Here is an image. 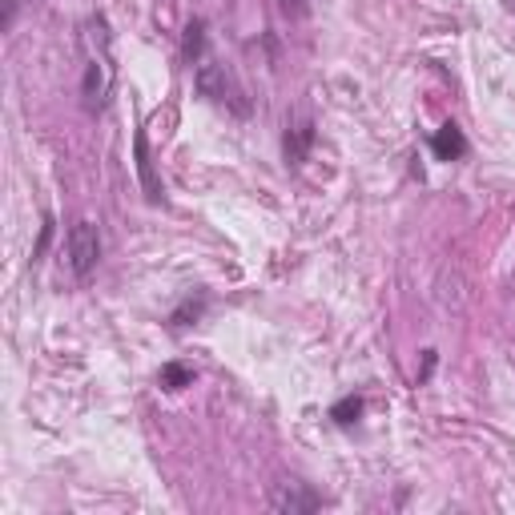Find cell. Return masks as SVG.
Instances as JSON below:
<instances>
[{
	"label": "cell",
	"instance_id": "obj_1",
	"mask_svg": "<svg viewBox=\"0 0 515 515\" xmlns=\"http://www.w3.org/2000/svg\"><path fill=\"white\" fill-rule=\"evenodd\" d=\"M193 89H198V97H206V101L225 105V109L238 113V117H249L246 89L233 80V72L225 69V64H217V61H209V56H206V61L193 69Z\"/></svg>",
	"mask_w": 515,
	"mask_h": 515
},
{
	"label": "cell",
	"instance_id": "obj_2",
	"mask_svg": "<svg viewBox=\"0 0 515 515\" xmlns=\"http://www.w3.org/2000/svg\"><path fill=\"white\" fill-rule=\"evenodd\" d=\"M113 37H105L101 53L89 56L85 64V80H80V97H85V113H101L105 101L113 93V80H117V64H113Z\"/></svg>",
	"mask_w": 515,
	"mask_h": 515
},
{
	"label": "cell",
	"instance_id": "obj_3",
	"mask_svg": "<svg viewBox=\"0 0 515 515\" xmlns=\"http://www.w3.org/2000/svg\"><path fill=\"white\" fill-rule=\"evenodd\" d=\"M97 262H101V230L89 217H80L69 230V270L77 278H89Z\"/></svg>",
	"mask_w": 515,
	"mask_h": 515
},
{
	"label": "cell",
	"instance_id": "obj_4",
	"mask_svg": "<svg viewBox=\"0 0 515 515\" xmlns=\"http://www.w3.org/2000/svg\"><path fill=\"white\" fill-rule=\"evenodd\" d=\"M322 503H326V499H322L318 491L302 487V483H278V491L270 495V507H274V511H290V515H298V511H318Z\"/></svg>",
	"mask_w": 515,
	"mask_h": 515
},
{
	"label": "cell",
	"instance_id": "obj_5",
	"mask_svg": "<svg viewBox=\"0 0 515 515\" xmlns=\"http://www.w3.org/2000/svg\"><path fill=\"white\" fill-rule=\"evenodd\" d=\"M133 153H137V177H141V185H145V198H149L153 206H161V198H165V185H161V177L153 173L149 137H145V133H137V137H133Z\"/></svg>",
	"mask_w": 515,
	"mask_h": 515
},
{
	"label": "cell",
	"instance_id": "obj_6",
	"mask_svg": "<svg viewBox=\"0 0 515 515\" xmlns=\"http://www.w3.org/2000/svg\"><path fill=\"white\" fill-rule=\"evenodd\" d=\"M467 149H471V145H467L463 129H459L455 121H447L443 129H435V133H431V153L439 161H463Z\"/></svg>",
	"mask_w": 515,
	"mask_h": 515
},
{
	"label": "cell",
	"instance_id": "obj_7",
	"mask_svg": "<svg viewBox=\"0 0 515 515\" xmlns=\"http://www.w3.org/2000/svg\"><path fill=\"white\" fill-rule=\"evenodd\" d=\"M310 145H314V125H310V121H294V125H286V137H282L286 165H302V161L310 157Z\"/></svg>",
	"mask_w": 515,
	"mask_h": 515
},
{
	"label": "cell",
	"instance_id": "obj_8",
	"mask_svg": "<svg viewBox=\"0 0 515 515\" xmlns=\"http://www.w3.org/2000/svg\"><path fill=\"white\" fill-rule=\"evenodd\" d=\"M206 45H209V24L201 21V16H193L182 37V61L190 64V69H198V64L206 61Z\"/></svg>",
	"mask_w": 515,
	"mask_h": 515
},
{
	"label": "cell",
	"instance_id": "obj_9",
	"mask_svg": "<svg viewBox=\"0 0 515 515\" xmlns=\"http://www.w3.org/2000/svg\"><path fill=\"white\" fill-rule=\"evenodd\" d=\"M206 306H209V294H206V290H198V294H185L182 302L169 310V330H185V326H193V322H201Z\"/></svg>",
	"mask_w": 515,
	"mask_h": 515
},
{
	"label": "cell",
	"instance_id": "obj_10",
	"mask_svg": "<svg viewBox=\"0 0 515 515\" xmlns=\"http://www.w3.org/2000/svg\"><path fill=\"white\" fill-rule=\"evenodd\" d=\"M193 378H198V370H193L190 362H182V359L165 362V367L157 370L161 391H185V386H193Z\"/></svg>",
	"mask_w": 515,
	"mask_h": 515
},
{
	"label": "cell",
	"instance_id": "obj_11",
	"mask_svg": "<svg viewBox=\"0 0 515 515\" xmlns=\"http://www.w3.org/2000/svg\"><path fill=\"white\" fill-rule=\"evenodd\" d=\"M362 407H367V402H362V394H342V399L330 407V418H334L338 426H354L362 418Z\"/></svg>",
	"mask_w": 515,
	"mask_h": 515
},
{
	"label": "cell",
	"instance_id": "obj_12",
	"mask_svg": "<svg viewBox=\"0 0 515 515\" xmlns=\"http://www.w3.org/2000/svg\"><path fill=\"white\" fill-rule=\"evenodd\" d=\"M53 233H56V222H53V217H45V222H40V238H37V246H32V262H40V258H45Z\"/></svg>",
	"mask_w": 515,
	"mask_h": 515
},
{
	"label": "cell",
	"instance_id": "obj_13",
	"mask_svg": "<svg viewBox=\"0 0 515 515\" xmlns=\"http://www.w3.org/2000/svg\"><path fill=\"white\" fill-rule=\"evenodd\" d=\"M435 362H439V354H435V350H423V370H418V386H423V383H426V378H431Z\"/></svg>",
	"mask_w": 515,
	"mask_h": 515
},
{
	"label": "cell",
	"instance_id": "obj_14",
	"mask_svg": "<svg viewBox=\"0 0 515 515\" xmlns=\"http://www.w3.org/2000/svg\"><path fill=\"white\" fill-rule=\"evenodd\" d=\"M16 13H21V0H4V24H0L4 32L16 24Z\"/></svg>",
	"mask_w": 515,
	"mask_h": 515
},
{
	"label": "cell",
	"instance_id": "obj_15",
	"mask_svg": "<svg viewBox=\"0 0 515 515\" xmlns=\"http://www.w3.org/2000/svg\"><path fill=\"white\" fill-rule=\"evenodd\" d=\"M282 8H286V13H306V0H282Z\"/></svg>",
	"mask_w": 515,
	"mask_h": 515
}]
</instances>
